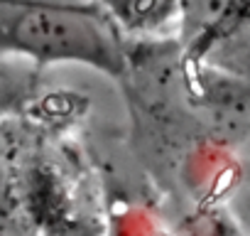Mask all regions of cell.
<instances>
[{
	"mask_svg": "<svg viewBox=\"0 0 250 236\" xmlns=\"http://www.w3.org/2000/svg\"><path fill=\"white\" fill-rule=\"evenodd\" d=\"M0 57L35 67L86 64L110 76L128 64L118 23L93 0H0Z\"/></svg>",
	"mask_w": 250,
	"mask_h": 236,
	"instance_id": "1",
	"label": "cell"
},
{
	"mask_svg": "<svg viewBox=\"0 0 250 236\" xmlns=\"http://www.w3.org/2000/svg\"><path fill=\"white\" fill-rule=\"evenodd\" d=\"M128 30H157L182 8V0H93Z\"/></svg>",
	"mask_w": 250,
	"mask_h": 236,
	"instance_id": "2",
	"label": "cell"
},
{
	"mask_svg": "<svg viewBox=\"0 0 250 236\" xmlns=\"http://www.w3.org/2000/svg\"><path fill=\"white\" fill-rule=\"evenodd\" d=\"M37 91V67L22 59L0 57V118L22 113Z\"/></svg>",
	"mask_w": 250,
	"mask_h": 236,
	"instance_id": "3",
	"label": "cell"
}]
</instances>
